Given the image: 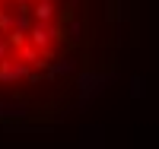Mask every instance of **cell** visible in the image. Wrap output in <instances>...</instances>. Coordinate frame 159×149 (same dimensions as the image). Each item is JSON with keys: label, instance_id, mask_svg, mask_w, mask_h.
<instances>
[{"label": "cell", "instance_id": "obj_1", "mask_svg": "<svg viewBox=\"0 0 159 149\" xmlns=\"http://www.w3.org/2000/svg\"><path fill=\"white\" fill-rule=\"evenodd\" d=\"M70 0H0V89L42 86L67 60Z\"/></svg>", "mask_w": 159, "mask_h": 149}]
</instances>
